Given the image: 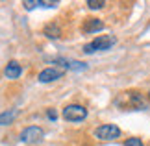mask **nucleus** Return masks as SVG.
I'll return each instance as SVG.
<instances>
[{"label": "nucleus", "instance_id": "obj_15", "mask_svg": "<svg viewBox=\"0 0 150 146\" xmlns=\"http://www.w3.org/2000/svg\"><path fill=\"white\" fill-rule=\"evenodd\" d=\"M48 118H52V120H56V118H57V115H56V111H54V109H48Z\"/></svg>", "mask_w": 150, "mask_h": 146}, {"label": "nucleus", "instance_id": "obj_9", "mask_svg": "<svg viewBox=\"0 0 150 146\" xmlns=\"http://www.w3.org/2000/svg\"><path fill=\"white\" fill-rule=\"evenodd\" d=\"M43 32H45V35L50 37V39H59V37H61V28L57 26L56 22H50V24H47Z\"/></svg>", "mask_w": 150, "mask_h": 146}, {"label": "nucleus", "instance_id": "obj_10", "mask_svg": "<svg viewBox=\"0 0 150 146\" xmlns=\"http://www.w3.org/2000/svg\"><path fill=\"white\" fill-rule=\"evenodd\" d=\"M15 115H17V111H4V113H0V126L9 124L15 118Z\"/></svg>", "mask_w": 150, "mask_h": 146}, {"label": "nucleus", "instance_id": "obj_12", "mask_svg": "<svg viewBox=\"0 0 150 146\" xmlns=\"http://www.w3.org/2000/svg\"><path fill=\"white\" fill-rule=\"evenodd\" d=\"M124 146H143V141L137 139V137H132V139H128V141L124 142Z\"/></svg>", "mask_w": 150, "mask_h": 146}, {"label": "nucleus", "instance_id": "obj_14", "mask_svg": "<svg viewBox=\"0 0 150 146\" xmlns=\"http://www.w3.org/2000/svg\"><path fill=\"white\" fill-rule=\"evenodd\" d=\"M39 6H43V8H56L57 2H43V0H39Z\"/></svg>", "mask_w": 150, "mask_h": 146}, {"label": "nucleus", "instance_id": "obj_3", "mask_svg": "<svg viewBox=\"0 0 150 146\" xmlns=\"http://www.w3.org/2000/svg\"><path fill=\"white\" fill-rule=\"evenodd\" d=\"M95 137L98 141H115L120 137V128L117 124H102L95 130Z\"/></svg>", "mask_w": 150, "mask_h": 146}, {"label": "nucleus", "instance_id": "obj_16", "mask_svg": "<svg viewBox=\"0 0 150 146\" xmlns=\"http://www.w3.org/2000/svg\"><path fill=\"white\" fill-rule=\"evenodd\" d=\"M148 96H150V95H148Z\"/></svg>", "mask_w": 150, "mask_h": 146}, {"label": "nucleus", "instance_id": "obj_4", "mask_svg": "<svg viewBox=\"0 0 150 146\" xmlns=\"http://www.w3.org/2000/svg\"><path fill=\"white\" fill-rule=\"evenodd\" d=\"M43 137H45V131L39 126H28L26 130H22V133H21L22 142H41Z\"/></svg>", "mask_w": 150, "mask_h": 146}, {"label": "nucleus", "instance_id": "obj_2", "mask_svg": "<svg viewBox=\"0 0 150 146\" xmlns=\"http://www.w3.org/2000/svg\"><path fill=\"white\" fill-rule=\"evenodd\" d=\"M61 116L67 122H82L85 116H87V109L80 104H71V106H65L61 111Z\"/></svg>", "mask_w": 150, "mask_h": 146}, {"label": "nucleus", "instance_id": "obj_13", "mask_svg": "<svg viewBox=\"0 0 150 146\" xmlns=\"http://www.w3.org/2000/svg\"><path fill=\"white\" fill-rule=\"evenodd\" d=\"M22 6H24L26 9H33L35 6H39V0H24V2H22Z\"/></svg>", "mask_w": 150, "mask_h": 146}, {"label": "nucleus", "instance_id": "obj_8", "mask_svg": "<svg viewBox=\"0 0 150 146\" xmlns=\"http://www.w3.org/2000/svg\"><path fill=\"white\" fill-rule=\"evenodd\" d=\"M4 72H6V76H8L9 80H17L22 74V67L17 61H9L8 65H6V71Z\"/></svg>", "mask_w": 150, "mask_h": 146}, {"label": "nucleus", "instance_id": "obj_7", "mask_svg": "<svg viewBox=\"0 0 150 146\" xmlns=\"http://www.w3.org/2000/svg\"><path fill=\"white\" fill-rule=\"evenodd\" d=\"M82 30H83L85 33H96V32L104 30V22H102L100 19H85Z\"/></svg>", "mask_w": 150, "mask_h": 146}, {"label": "nucleus", "instance_id": "obj_11", "mask_svg": "<svg viewBox=\"0 0 150 146\" xmlns=\"http://www.w3.org/2000/svg\"><path fill=\"white\" fill-rule=\"evenodd\" d=\"M87 6H89V9H102L106 6V2L104 0H87Z\"/></svg>", "mask_w": 150, "mask_h": 146}, {"label": "nucleus", "instance_id": "obj_1", "mask_svg": "<svg viewBox=\"0 0 150 146\" xmlns=\"http://www.w3.org/2000/svg\"><path fill=\"white\" fill-rule=\"evenodd\" d=\"M115 43H117V39H115L113 35H100V37H96V39L91 41V43L85 44L83 52L85 54H93V52H96V50H109Z\"/></svg>", "mask_w": 150, "mask_h": 146}, {"label": "nucleus", "instance_id": "obj_6", "mask_svg": "<svg viewBox=\"0 0 150 146\" xmlns=\"http://www.w3.org/2000/svg\"><path fill=\"white\" fill-rule=\"evenodd\" d=\"M63 68H56V67H47V68H43L41 72H39L37 76V80L41 81V83H50V81H56V80H59L61 76H63Z\"/></svg>", "mask_w": 150, "mask_h": 146}, {"label": "nucleus", "instance_id": "obj_5", "mask_svg": "<svg viewBox=\"0 0 150 146\" xmlns=\"http://www.w3.org/2000/svg\"><path fill=\"white\" fill-rule=\"evenodd\" d=\"M120 96L128 100V104H126V107H132V109H146L145 98H143V95H141V92L130 91V92H122Z\"/></svg>", "mask_w": 150, "mask_h": 146}]
</instances>
